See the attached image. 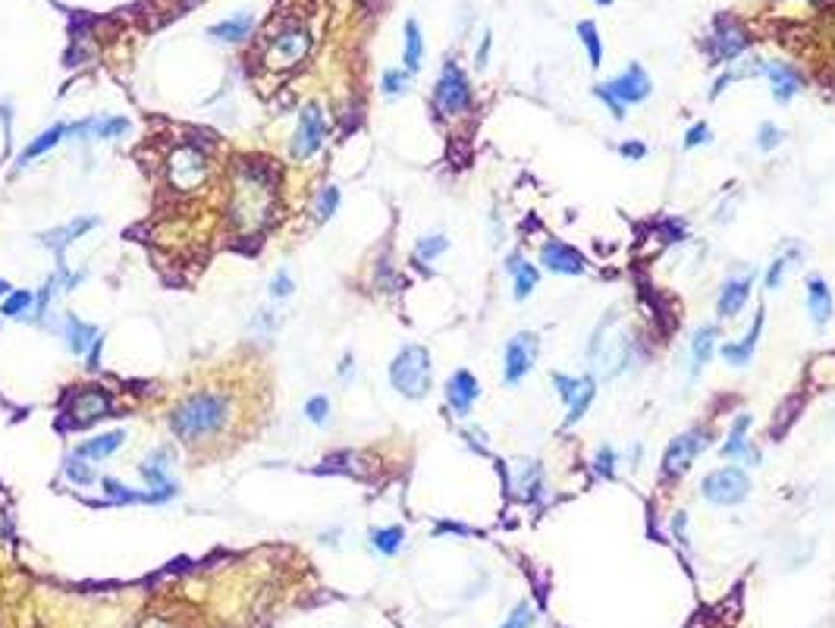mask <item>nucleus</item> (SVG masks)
Segmentation results:
<instances>
[{
	"mask_svg": "<svg viewBox=\"0 0 835 628\" xmlns=\"http://www.w3.org/2000/svg\"><path fill=\"white\" fill-rule=\"evenodd\" d=\"M280 205V170L267 158H236L229 167L227 223L239 239H255L274 223Z\"/></svg>",
	"mask_w": 835,
	"mask_h": 628,
	"instance_id": "obj_1",
	"label": "nucleus"
},
{
	"mask_svg": "<svg viewBox=\"0 0 835 628\" xmlns=\"http://www.w3.org/2000/svg\"><path fill=\"white\" fill-rule=\"evenodd\" d=\"M236 418V402L223 390H195L186 399H180L170 412V430L176 440L198 446V443L214 440L227 434Z\"/></svg>",
	"mask_w": 835,
	"mask_h": 628,
	"instance_id": "obj_2",
	"label": "nucleus"
},
{
	"mask_svg": "<svg viewBox=\"0 0 835 628\" xmlns=\"http://www.w3.org/2000/svg\"><path fill=\"white\" fill-rule=\"evenodd\" d=\"M311 48H314L311 28L298 19H283L280 26L270 28L267 38H264L261 60L267 69H292L308 60Z\"/></svg>",
	"mask_w": 835,
	"mask_h": 628,
	"instance_id": "obj_3",
	"label": "nucleus"
},
{
	"mask_svg": "<svg viewBox=\"0 0 835 628\" xmlns=\"http://www.w3.org/2000/svg\"><path fill=\"white\" fill-rule=\"evenodd\" d=\"M390 384L406 399H424L434 384V365H430L428 345L408 343L390 361Z\"/></svg>",
	"mask_w": 835,
	"mask_h": 628,
	"instance_id": "obj_4",
	"label": "nucleus"
},
{
	"mask_svg": "<svg viewBox=\"0 0 835 628\" xmlns=\"http://www.w3.org/2000/svg\"><path fill=\"white\" fill-rule=\"evenodd\" d=\"M166 173V186L180 195L201 192V186L211 176V158H207V148L195 145V142H182L176 145L164 160Z\"/></svg>",
	"mask_w": 835,
	"mask_h": 628,
	"instance_id": "obj_5",
	"label": "nucleus"
},
{
	"mask_svg": "<svg viewBox=\"0 0 835 628\" xmlns=\"http://www.w3.org/2000/svg\"><path fill=\"white\" fill-rule=\"evenodd\" d=\"M751 48V32L745 28V22L735 19V16H716L707 35V60L710 66H732L745 57V50Z\"/></svg>",
	"mask_w": 835,
	"mask_h": 628,
	"instance_id": "obj_6",
	"label": "nucleus"
},
{
	"mask_svg": "<svg viewBox=\"0 0 835 628\" xmlns=\"http://www.w3.org/2000/svg\"><path fill=\"white\" fill-rule=\"evenodd\" d=\"M430 101H434V111L440 113V117H462V113H468L471 82H468V73H465L456 60L443 63L440 76H437V82H434V97H430Z\"/></svg>",
	"mask_w": 835,
	"mask_h": 628,
	"instance_id": "obj_7",
	"label": "nucleus"
},
{
	"mask_svg": "<svg viewBox=\"0 0 835 628\" xmlns=\"http://www.w3.org/2000/svg\"><path fill=\"white\" fill-rule=\"evenodd\" d=\"M710 443H713V428H704V424H694V428H688L684 434L672 437L663 453V462H660L663 481H678Z\"/></svg>",
	"mask_w": 835,
	"mask_h": 628,
	"instance_id": "obj_8",
	"label": "nucleus"
},
{
	"mask_svg": "<svg viewBox=\"0 0 835 628\" xmlns=\"http://www.w3.org/2000/svg\"><path fill=\"white\" fill-rule=\"evenodd\" d=\"M327 132H330V120H327L324 104L308 101L302 111H298L296 132H292V138H290V158L298 160V164L308 158H314V154L324 148Z\"/></svg>",
	"mask_w": 835,
	"mask_h": 628,
	"instance_id": "obj_9",
	"label": "nucleus"
},
{
	"mask_svg": "<svg viewBox=\"0 0 835 628\" xmlns=\"http://www.w3.org/2000/svg\"><path fill=\"white\" fill-rule=\"evenodd\" d=\"M700 497L713 506H738L751 497V477L741 465H725L700 481Z\"/></svg>",
	"mask_w": 835,
	"mask_h": 628,
	"instance_id": "obj_10",
	"label": "nucleus"
},
{
	"mask_svg": "<svg viewBox=\"0 0 835 628\" xmlns=\"http://www.w3.org/2000/svg\"><path fill=\"white\" fill-rule=\"evenodd\" d=\"M113 412V399L111 393L97 384H89V387H79L76 393H69L66 399V422L73 428H85V424H95L101 418H111Z\"/></svg>",
	"mask_w": 835,
	"mask_h": 628,
	"instance_id": "obj_11",
	"label": "nucleus"
},
{
	"mask_svg": "<svg viewBox=\"0 0 835 628\" xmlns=\"http://www.w3.org/2000/svg\"><path fill=\"white\" fill-rule=\"evenodd\" d=\"M540 355V337L531 330H522L506 343L503 349V380L509 387L522 384V380L531 374V368L537 365Z\"/></svg>",
	"mask_w": 835,
	"mask_h": 628,
	"instance_id": "obj_12",
	"label": "nucleus"
},
{
	"mask_svg": "<svg viewBox=\"0 0 835 628\" xmlns=\"http://www.w3.org/2000/svg\"><path fill=\"white\" fill-rule=\"evenodd\" d=\"M603 89H607V95H613L619 104H641L650 97V91H653V82H650L647 69L641 66V63H629V66L622 69L619 76L609 79V82H603Z\"/></svg>",
	"mask_w": 835,
	"mask_h": 628,
	"instance_id": "obj_13",
	"label": "nucleus"
},
{
	"mask_svg": "<svg viewBox=\"0 0 835 628\" xmlns=\"http://www.w3.org/2000/svg\"><path fill=\"white\" fill-rule=\"evenodd\" d=\"M170 465H173V449L170 446L151 449V453L142 459V465H138V475H142V481L148 484V491L160 493L164 500H173L176 493H180L176 481H170Z\"/></svg>",
	"mask_w": 835,
	"mask_h": 628,
	"instance_id": "obj_14",
	"label": "nucleus"
},
{
	"mask_svg": "<svg viewBox=\"0 0 835 628\" xmlns=\"http://www.w3.org/2000/svg\"><path fill=\"white\" fill-rule=\"evenodd\" d=\"M443 396H446V406L452 408L456 418H468L475 402L481 399V384L477 377L468 371V368H459V371L449 374L446 387H443Z\"/></svg>",
	"mask_w": 835,
	"mask_h": 628,
	"instance_id": "obj_15",
	"label": "nucleus"
},
{
	"mask_svg": "<svg viewBox=\"0 0 835 628\" xmlns=\"http://www.w3.org/2000/svg\"><path fill=\"white\" fill-rule=\"evenodd\" d=\"M754 418L751 412H738L735 415L732 428H729V437H725L723 443V459H729V462L735 465H760V449L754 446L751 440H747V430H751Z\"/></svg>",
	"mask_w": 835,
	"mask_h": 628,
	"instance_id": "obj_16",
	"label": "nucleus"
},
{
	"mask_svg": "<svg viewBox=\"0 0 835 628\" xmlns=\"http://www.w3.org/2000/svg\"><path fill=\"white\" fill-rule=\"evenodd\" d=\"M757 73L769 82L776 104H788L804 85L801 73H798V69H794L792 63H785V60H757Z\"/></svg>",
	"mask_w": 835,
	"mask_h": 628,
	"instance_id": "obj_17",
	"label": "nucleus"
},
{
	"mask_svg": "<svg viewBox=\"0 0 835 628\" xmlns=\"http://www.w3.org/2000/svg\"><path fill=\"white\" fill-rule=\"evenodd\" d=\"M540 267H546L550 274H566V276H581L587 270V261L578 249H572L568 242L560 239H544L540 245Z\"/></svg>",
	"mask_w": 835,
	"mask_h": 628,
	"instance_id": "obj_18",
	"label": "nucleus"
},
{
	"mask_svg": "<svg viewBox=\"0 0 835 628\" xmlns=\"http://www.w3.org/2000/svg\"><path fill=\"white\" fill-rule=\"evenodd\" d=\"M751 290H754V270L729 276V280L723 283V290H719V298H716V314H719V318H723V321L738 318L741 308H745L747 298H751Z\"/></svg>",
	"mask_w": 835,
	"mask_h": 628,
	"instance_id": "obj_19",
	"label": "nucleus"
},
{
	"mask_svg": "<svg viewBox=\"0 0 835 628\" xmlns=\"http://www.w3.org/2000/svg\"><path fill=\"white\" fill-rule=\"evenodd\" d=\"M126 129H129V120L126 117H89V120H79V123H69L66 136L79 138V142H91V138L113 142V138H120Z\"/></svg>",
	"mask_w": 835,
	"mask_h": 628,
	"instance_id": "obj_20",
	"label": "nucleus"
},
{
	"mask_svg": "<svg viewBox=\"0 0 835 628\" xmlns=\"http://www.w3.org/2000/svg\"><path fill=\"white\" fill-rule=\"evenodd\" d=\"M506 491H518L522 497L534 500L544 491V469L537 459H515L506 475Z\"/></svg>",
	"mask_w": 835,
	"mask_h": 628,
	"instance_id": "obj_21",
	"label": "nucleus"
},
{
	"mask_svg": "<svg viewBox=\"0 0 835 628\" xmlns=\"http://www.w3.org/2000/svg\"><path fill=\"white\" fill-rule=\"evenodd\" d=\"M763 324H767V314H763V308H760L757 318H754V324H751V330H747L741 339H735V343H725L723 349H719V355H723L725 365L745 368L747 361L754 359V353H757V339H760V333H763Z\"/></svg>",
	"mask_w": 835,
	"mask_h": 628,
	"instance_id": "obj_22",
	"label": "nucleus"
},
{
	"mask_svg": "<svg viewBox=\"0 0 835 628\" xmlns=\"http://www.w3.org/2000/svg\"><path fill=\"white\" fill-rule=\"evenodd\" d=\"M506 274L512 276V296H515L518 302H525L540 283V270L534 267L522 252H512V255L506 258Z\"/></svg>",
	"mask_w": 835,
	"mask_h": 628,
	"instance_id": "obj_23",
	"label": "nucleus"
},
{
	"mask_svg": "<svg viewBox=\"0 0 835 628\" xmlns=\"http://www.w3.org/2000/svg\"><path fill=\"white\" fill-rule=\"evenodd\" d=\"M95 227H97V217H76L73 223H63V227H57V229H48V233L42 236V242L57 255V264H63V252Z\"/></svg>",
	"mask_w": 835,
	"mask_h": 628,
	"instance_id": "obj_24",
	"label": "nucleus"
},
{
	"mask_svg": "<svg viewBox=\"0 0 835 628\" xmlns=\"http://www.w3.org/2000/svg\"><path fill=\"white\" fill-rule=\"evenodd\" d=\"M808 314H810V321H814V327H820V330L832 321V314H835L832 290H829V283L823 280V276H808Z\"/></svg>",
	"mask_w": 835,
	"mask_h": 628,
	"instance_id": "obj_25",
	"label": "nucleus"
},
{
	"mask_svg": "<svg viewBox=\"0 0 835 628\" xmlns=\"http://www.w3.org/2000/svg\"><path fill=\"white\" fill-rule=\"evenodd\" d=\"M60 337L66 339V349L73 355H89L91 345L97 343V337H101V330H97L95 324H85V321H79L76 314H66L60 324Z\"/></svg>",
	"mask_w": 835,
	"mask_h": 628,
	"instance_id": "obj_26",
	"label": "nucleus"
},
{
	"mask_svg": "<svg viewBox=\"0 0 835 628\" xmlns=\"http://www.w3.org/2000/svg\"><path fill=\"white\" fill-rule=\"evenodd\" d=\"M716 339H719V327L716 324H704V327H698V330H694L691 345H688L691 377H698V374L704 371L707 365H710L713 353H716Z\"/></svg>",
	"mask_w": 835,
	"mask_h": 628,
	"instance_id": "obj_27",
	"label": "nucleus"
},
{
	"mask_svg": "<svg viewBox=\"0 0 835 628\" xmlns=\"http://www.w3.org/2000/svg\"><path fill=\"white\" fill-rule=\"evenodd\" d=\"M255 28V16L249 13V10H239V13L227 16V19L214 22V26L207 28V35L211 38H217V42H229V44H239L249 38V32Z\"/></svg>",
	"mask_w": 835,
	"mask_h": 628,
	"instance_id": "obj_28",
	"label": "nucleus"
},
{
	"mask_svg": "<svg viewBox=\"0 0 835 628\" xmlns=\"http://www.w3.org/2000/svg\"><path fill=\"white\" fill-rule=\"evenodd\" d=\"M123 440H126V430H107V434L89 437V440H82L76 446V456L89 459V462H101V459L113 456V453L123 446Z\"/></svg>",
	"mask_w": 835,
	"mask_h": 628,
	"instance_id": "obj_29",
	"label": "nucleus"
},
{
	"mask_svg": "<svg viewBox=\"0 0 835 628\" xmlns=\"http://www.w3.org/2000/svg\"><path fill=\"white\" fill-rule=\"evenodd\" d=\"M63 138H66V123H54L50 129H44V132H38V136L32 138L26 145V151H19V167H26V164H32L35 158H42V154H48V151H54L57 145H60Z\"/></svg>",
	"mask_w": 835,
	"mask_h": 628,
	"instance_id": "obj_30",
	"label": "nucleus"
},
{
	"mask_svg": "<svg viewBox=\"0 0 835 628\" xmlns=\"http://www.w3.org/2000/svg\"><path fill=\"white\" fill-rule=\"evenodd\" d=\"M104 493L113 500V503H166L160 493L154 491H135V487H126V484L113 481V477H104L101 481Z\"/></svg>",
	"mask_w": 835,
	"mask_h": 628,
	"instance_id": "obj_31",
	"label": "nucleus"
},
{
	"mask_svg": "<svg viewBox=\"0 0 835 628\" xmlns=\"http://www.w3.org/2000/svg\"><path fill=\"white\" fill-rule=\"evenodd\" d=\"M575 32H578V42L581 48H584L587 54V63L594 69L603 66V38H600V28H597L594 19H581L578 26H575Z\"/></svg>",
	"mask_w": 835,
	"mask_h": 628,
	"instance_id": "obj_32",
	"label": "nucleus"
},
{
	"mask_svg": "<svg viewBox=\"0 0 835 628\" xmlns=\"http://www.w3.org/2000/svg\"><path fill=\"white\" fill-rule=\"evenodd\" d=\"M424 60V35L421 26L414 19L406 22V44H402V63H406L408 73H418Z\"/></svg>",
	"mask_w": 835,
	"mask_h": 628,
	"instance_id": "obj_33",
	"label": "nucleus"
},
{
	"mask_svg": "<svg viewBox=\"0 0 835 628\" xmlns=\"http://www.w3.org/2000/svg\"><path fill=\"white\" fill-rule=\"evenodd\" d=\"M597 396V380L587 374V377H581L578 384V393H575V399L568 402V415H566V428H572V424H578L581 418H584V412L591 408V402H594Z\"/></svg>",
	"mask_w": 835,
	"mask_h": 628,
	"instance_id": "obj_34",
	"label": "nucleus"
},
{
	"mask_svg": "<svg viewBox=\"0 0 835 628\" xmlns=\"http://www.w3.org/2000/svg\"><path fill=\"white\" fill-rule=\"evenodd\" d=\"M402 544H406V531H402L399 525L377 528V531H371V547L377 553H383V556H396V553L402 550Z\"/></svg>",
	"mask_w": 835,
	"mask_h": 628,
	"instance_id": "obj_35",
	"label": "nucleus"
},
{
	"mask_svg": "<svg viewBox=\"0 0 835 628\" xmlns=\"http://www.w3.org/2000/svg\"><path fill=\"white\" fill-rule=\"evenodd\" d=\"M32 311H35V292L32 290H13L7 298H4V305H0V314L10 321L26 318V314H32Z\"/></svg>",
	"mask_w": 835,
	"mask_h": 628,
	"instance_id": "obj_36",
	"label": "nucleus"
},
{
	"mask_svg": "<svg viewBox=\"0 0 835 628\" xmlns=\"http://www.w3.org/2000/svg\"><path fill=\"white\" fill-rule=\"evenodd\" d=\"M446 249H449V239H446L443 233L421 236V239L414 242V261H418V264H430V261H437V258H440Z\"/></svg>",
	"mask_w": 835,
	"mask_h": 628,
	"instance_id": "obj_37",
	"label": "nucleus"
},
{
	"mask_svg": "<svg viewBox=\"0 0 835 628\" xmlns=\"http://www.w3.org/2000/svg\"><path fill=\"white\" fill-rule=\"evenodd\" d=\"M408 85H412V73H408L406 66L402 69H383V76H380V91L387 97H396V95H406Z\"/></svg>",
	"mask_w": 835,
	"mask_h": 628,
	"instance_id": "obj_38",
	"label": "nucleus"
},
{
	"mask_svg": "<svg viewBox=\"0 0 835 628\" xmlns=\"http://www.w3.org/2000/svg\"><path fill=\"white\" fill-rule=\"evenodd\" d=\"M339 207V189L336 186H324L318 192V198H314V217H318V223H327L333 214H336Z\"/></svg>",
	"mask_w": 835,
	"mask_h": 628,
	"instance_id": "obj_39",
	"label": "nucleus"
},
{
	"mask_svg": "<svg viewBox=\"0 0 835 628\" xmlns=\"http://www.w3.org/2000/svg\"><path fill=\"white\" fill-rule=\"evenodd\" d=\"M798 258H801V252H798V249H792L788 255H779V258H776V261L769 264L767 276H763V286H767V290H779V286H782V276H785V270H788V264L798 261Z\"/></svg>",
	"mask_w": 835,
	"mask_h": 628,
	"instance_id": "obj_40",
	"label": "nucleus"
},
{
	"mask_svg": "<svg viewBox=\"0 0 835 628\" xmlns=\"http://www.w3.org/2000/svg\"><path fill=\"white\" fill-rule=\"evenodd\" d=\"M66 477L73 484H79V487H89V484H95V471H91V465H89V459H82V456H69L66 459Z\"/></svg>",
	"mask_w": 835,
	"mask_h": 628,
	"instance_id": "obj_41",
	"label": "nucleus"
},
{
	"mask_svg": "<svg viewBox=\"0 0 835 628\" xmlns=\"http://www.w3.org/2000/svg\"><path fill=\"white\" fill-rule=\"evenodd\" d=\"M615 465H619V453L613 446H600L594 453V471L597 477H607V481H615Z\"/></svg>",
	"mask_w": 835,
	"mask_h": 628,
	"instance_id": "obj_42",
	"label": "nucleus"
},
{
	"mask_svg": "<svg viewBox=\"0 0 835 628\" xmlns=\"http://www.w3.org/2000/svg\"><path fill=\"white\" fill-rule=\"evenodd\" d=\"M305 418H308L311 424H318V428H324V424L330 422V399H327L324 393L311 396V399L305 402Z\"/></svg>",
	"mask_w": 835,
	"mask_h": 628,
	"instance_id": "obj_43",
	"label": "nucleus"
},
{
	"mask_svg": "<svg viewBox=\"0 0 835 628\" xmlns=\"http://www.w3.org/2000/svg\"><path fill=\"white\" fill-rule=\"evenodd\" d=\"M782 138H785V132H782L776 123H760V129H757L760 151H776V148L782 145Z\"/></svg>",
	"mask_w": 835,
	"mask_h": 628,
	"instance_id": "obj_44",
	"label": "nucleus"
},
{
	"mask_svg": "<svg viewBox=\"0 0 835 628\" xmlns=\"http://www.w3.org/2000/svg\"><path fill=\"white\" fill-rule=\"evenodd\" d=\"M550 380H553V387H556V393H560V399L568 406V402L575 399V393H578L581 377H572V374H560V371H556Z\"/></svg>",
	"mask_w": 835,
	"mask_h": 628,
	"instance_id": "obj_45",
	"label": "nucleus"
},
{
	"mask_svg": "<svg viewBox=\"0 0 835 628\" xmlns=\"http://www.w3.org/2000/svg\"><path fill=\"white\" fill-rule=\"evenodd\" d=\"M531 625H534V607L531 603H518V607L512 609V616L499 628H531Z\"/></svg>",
	"mask_w": 835,
	"mask_h": 628,
	"instance_id": "obj_46",
	"label": "nucleus"
},
{
	"mask_svg": "<svg viewBox=\"0 0 835 628\" xmlns=\"http://www.w3.org/2000/svg\"><path fill=\"white\" fill-rule=\"evenodd\" d=\"M710 138H713L710 126H707V123H694V126H691L688 132H684V142H682V145H684V151H691V148H700V145H707V142H710Z\"/></svg>",
	"mask_w": 835,
	"mask_h": 628,
	"instance_id": "obj_47",
	"label": "nucleus"
},
{
	"mask_svg": "<svg viewBox=\"0 0 835 628\" xmlns=\"http://www.w3.org/2000/svg\"><path fill=\"white\" fill-rule=\"evenodd\" d=\"M292 290H296V283H292L290 270H276V276L270 280V296L286 298V296H292Z\"/></svg>",
	"mask_w": 835,
	"mask_h": 628,
	"instance_id": "obj_48",
	"label": "nucleus"
},
{
	"mask_svg": "<svg viewBox=\"0 0 835 628\" xmlns=\"http://www.w3.org/2000/svg\"><path fill=\"white\" fill-rule=\"evenodd\" d=\"M619 158L644 160V158H647V145H644V142H638V138H625V142L619 145Z\"/></svg>",
	"mask_w": 835,
	"mask_h": 628,
	"instance_id": "obj_49",
	"label": "nucleus"
},
{
	"mask_svg": "<svg viewBox=\"0 0 835 628\" xmlns=\"http://www.w3.org/2000/svg\"><path fill=\"white\" fill-rule=\"evenodd\" d=\"M594 97H597V101H603V107H607V111L613 113L615 120H625V104H619L613 95H607V89H603V85H594Z\"/></svg>",
	"mask_w": 835,
	"mask_h": 628,
	"instance_id": "obj_50",
	"label": "nucleus"
},
{
	"mask_svg": "<svg viewBox=\"0 0 835 628\" xmlns=\"http://www.w3.org/2000/svg\"><path fill=\"white\" fill-rule=\"evenodd\" d=\"M0 120H4V145H7L10 151V142H13V107H10L7 101H0Z\"/></svg>",
	"mask_w": 835,
	"mask_h": 628,
	"instance_id": "obj_51",
	"label": "nucleus"
},
{
	"mask_svg": "<svg viewBox=\"0 0 835 628\" xmlns=\"http://www.w3.org/2000/svg\"><path fill=\"white\" fill-rule=\"evenodd\" d=\"M462 437L468 440V446L471 449H477V453H487V434H483L481 428H468V430H462Z\"/></svg>",
	"mask_w": 835,
	"mask_h": 628,
	"instance_id": "obj_52",
	"label": "nucleus"
},
{
	"mask_svg": "<svg viewBox=\"0 0 835 628\" xmlns=\"http://www.w3.org/2000/svg\"><path fill=\"white\" fill-rule=\"evenodd\" d=\"M491 44H493L491 32H483L481 44H477V57H475V66H477V69H483V66H487V57H491Z\"/></svg>",
	"mask_w": 835,
	"mask_h": 628,
	"instance_id": "obj_53",
	"label": "nucleus"
},
{
	"mask_svg": "<svg viewBox=\"0 0 835 628\" xmlns=\"http://www.w3.org/2000/svg\"><path fill=\"white\" fill-rule=\"evenodd\" d=\"M672 531H676V538L682 540V544H688V516H684V512L672 516Z\"/></svg>",
	"mask_w": 835,
	"mask_h": 628,
	"instance_id": "obj_54",
	"label": "nucleus"
},
{
	"mask_svg": "<svg viewBox=\"0 0 835 628\" xmlns=\"http://www.w3.org/2000/svg\"><path fill=\"white\" fill-rule=\"evenodd\" d=\"M434 534H465V538H468V534L475 531H471L468 525H459V522H440V525L434 528Z\"/></svg>",
	"mask_w": 835,
	"mask_h": 628,
	"instance_id": "obj_55",
	"label": "nucleus"
},
{
	"mask_svg": "<svg viewBox=\"0 0 835 628\" xmlns=\"http://www.w3.org/2000/svg\"><path fill=\"white\" fill-rule=\"evenodd\" d=\"M352 374H355V359L352 355H343V361H339V377L352 380Z\"/></svg>",
	"mask_w": 835,
	"mask_h": 628,
	"instance_id": "obj_56",
	"label": "nucleus"
},
{
	"mask_svg": "<svg viewBox=\"0 0 835 628\" xmlns=\"http://www.w3.org/2000/svg\"><path fill=\"white\" fill-rule=\"evenodd\" d=\"M10 531H13V528H10V518H7V512H0V544H4V540L10 538Z\"/></svg>",
	"mask_w": 835,
	"mask_h": 628,
	"instance_id": "obj_57",
	"label": "nucleus"
},
{
	"mask_svg": "<svg viewBox=\"0 0 835 628\" xmlns=\"http://www.w3.org/2000/svg\"><path fill=\"white\" fill-rule=\"evenodd\" d=\"M10 292H13V286H10L7 280H0V298H7Z\"/></svg>",
	"mask_w": 835,
	"mask_h": 628,
	"instance_id": "obj_58",
	"label": "nucleus"
},
{
	"mask_svg": "<svg viewBox=\"0 0 835 628\" xmlns=\"http://www.w3.org/2000/svg\"><path fill=\"white\" fill-rule=\"evenodd\" d=\"M142 628H170L166 622H160V619H154V622H148V625H142Z\"/></svg>",
	"mask_w": 835,
	"mask_h": 628,
	"instance_id": "obj_59",
	"label": "nucleus"
},
{
	"mask_svg": "<svg viewBox=\"0 0 835 628\" xmlns=\"http://www.w3.org/2000/svg\"><path fill=\"white\" fill-rule=\"evenodd\" d=\"M597 7H613V0H594Z\"/></svg>",
	"mask_w": 835,
	"mask_h": 628,
	"instance_id": "obj_60",
	"label": "nucleus"
}]
</instances>
